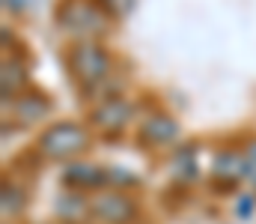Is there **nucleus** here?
I'll use <instances>...</instances> for the list:
<instances>
[{
	"mask_svg": "<svg viewBox=\"0 0 256 224\" xmlns=\"http://www.w3.org/2000/svg\"><path fill=\"white\" fill-rule=\"evenodd\" d=\"M57 21L66 30H72V33H78L84 39H90V36H96V33H102L108 27L104 12L92 0H66L57 9Z\"/></svg>",
	"mask_w": 256,
	"mask_h": 224,
	"instance_id": "obj_2",
	"label": "nucleus"
},
{
	"mask_svg": "<svg viewBox=\"0 0 256 224\" xmlns=\"http://www.w3.org/2000/svg\"><path fill=\"white\" fill-rule=\"evenodd\" d=\"M45 147H54V152H60V149H74V147H80V135H78V129H72V126L54 129V132H48Z\"/></svg>",
	"mask_w": 256,
	"mask_h": 224,
	"instance_id": "obj_3",
	"label": "nucleus"
},
{
	"mask_svg": "<svg viewBox=\"0 0 256 224\" xmlns=\"http://www.w3.org/2000/svg\"><path fill=\"white\" fill-rule=\"evenodd\" d=\"M66 66L72 78L80 84V87H90L96 81H102L108 75V66H110V57L102 45H96L92 39H80L74 45H68L66 51Z\"/></svg>",
	"mask_w": 256,
	"mask_h": 224,
	"instance_id": "obj_1",
	"label": "nucleus"
}]
</instances>
